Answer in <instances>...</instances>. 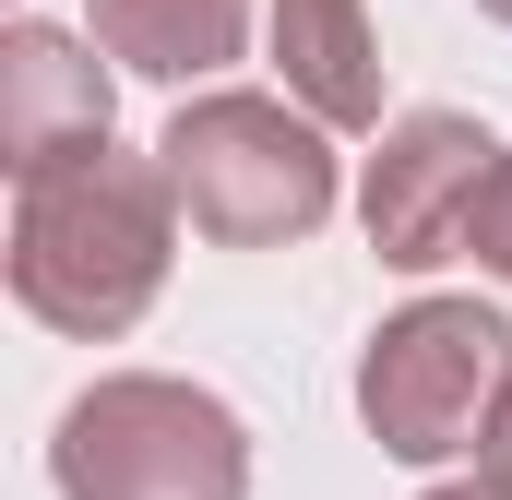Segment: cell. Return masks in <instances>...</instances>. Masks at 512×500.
Instances as JSON below:
<instances>
[{
  "label": "cell",
  "mask_w": 512,
  "mask_h": 500,
  "mask_svg": "<svg viewBox=\"0 0 512 500\" xmlns=\"http://www.w3.org/2000/svg\"><path fill=\"white\" fill-rule=\"evenodd\" d=\"M167 250H179L167 155L96 143V155H60V167L24 179V203H12V298H24V322H48L72 346H108V334H131L155 310Z\"/></svg>",
  "instance_id": "cell-1"
},
{
  "label": "cell",
  "mask_w": 512,
  "mask_h": 500,
  "mask_svg": "<svg viewBox=\"0 0 512 500\" xmlns=\"http://www.w3.org/2000/svg\"><path fill=\"white\" fill-rule=\"evenodd\" d=\"M60 500H251V429L227 393L167 370H108L60 405L48 441Z\"/></svg>",
  "instance_id": "cell-2"
},
{
  "label": "cell",
  "mask_w": 512,
  "mask_h": 500,
  "mask_svg": "<svg viewBox=\"0 0 512 500\" xmlns=\"http://www.w3.org/2000/svg\"><path fill=\"white\" fill-rule=\"evenodd\" d=\"M167 179H179V215L215 250H286L334 215V131L286 96H191L167 120Z\"/></svg>",
  "instance_id": "cell-3"
},
{
  "label": "cell",
  "mask_w": 512,
  "mask_h": 500,
  "mask_svg": "<svg viewBox=\"0 0 512 500\" xmlns=\"http://www.w3.org/2000/svg\"><path fill=\"white\" fill-rule=\"evenodd\" d=\"M501 393H512V322L477 310V298L393 310L382 334H370V358H358V417H370V441H382L393 465L477 453L489 417H501Z\"/></svg>",
  "instance_id": "cell-4"
},
{
  "label": "cell",
  "mask_w": 512,
  "mask_h": 500,
  "mask_svg": "<svg viewBox=\"0 0 512 500\" xmlns=\"http://www.w3.org/2000/svg\"><path fill=\"white\" fill-rule=\"evenodd\" d=\"M501 155L512 143H489L465 108H405V120H382V155H370V179H358L370 250H382L393 274H429V262L477 250V203H489Z\"/></svg>",
  "instance_id": "cell-5"
},
{
  "label": "cell",
  "mask_w": 512,
  "mask_h": 500,
  "mask_svg": "<svg viewBox=\"0 0 512 500\" xmlns=\"http://www.w3.org/2000/svg\"><path fill=\"white\" fill-rule=\"evenodd\" d=\"M96 143H108V72H96V48L60 36V24H12L0 36V167L36 179V167L96 155Z\"/></svg>",
  "instance_id": "cell-6"
},
{
  "label": "cell",
  "mask_w": 512,
  "mask_h": 500,
  "mask_svg": "<svg viewBox=\"0 0 512 500\" xmlns=\"http://www.w3.org/2000/svg\"><path fill=\"white\" fill-rule=\"evenodd\" d=\"M274 72L322 131H382V36L358 0H274Z\"/></svg>",
  "instance_id": "cell-7"
},
{
  "label": "cell",
  "mask_w": 512,
  "mask_h": 500,
  "mask_svg": "<svg viewBox=\"0 0 512 500\" xmlns=\"http://www.w3.org/2000/svg\"><path fill=\"white\" fill-rule=\"evenodd\" d=\"M84 24H96V48H108L120 72L203 84V72H227V60H239L251 0H84Z\"/></svg>",
  "instance_id": "cell-8"
},
{
  "label": "cell",
  "mask_w": 512,
  "mask_h": 500,
  "mask_svg": "<svg viewBox=\"0 0 512 500\" xmlns=\"http://www.w3.org/2000/svg\"><path fill=\"white\" fill-rule=\"evenodd\" d=\"M477 262L512 286V155H501V179H489V203H477Z\"/></svg>",
  "instance_id": "cell-9"
},
{
  "label": "cell",
  "mask_w": 512,
  "mask_h": 500,
  "mask_svg": "<svg viewBox=\"0 0 512 500\" xmlns=\"http://www.w3.org/2000/svg\"><path fill=\"white\" fill-rule=\"evenodd\" d=\"M477 477L512 500V393H501V417H489V441H477Z\"/></svg>",
  "instance_id": "cell-10"
},
{
  "label": "cell",
  "mask_w": 512,
  "mask_h": 500,
  "mask_svg": "<svg viewBox=\"0 0 512 500\" xmlns=\"http://www.w3.org/2000/svg\"><path fill=\"white\" fill-rule=\"evenodd\" d=\"M429 500H501V489H489V477H465V489H429Z\"/></svg>",
  "instance_id": "cell-11"
},
{
  "label": "cell",
  "mask_w": 512,
  "mask_h": 500,
  "mask_svg": "<svg viewBox=\"0 0 512 500\" xmlns=\"http://www.w3.org/2000/svg\"><path fill=\"white\" fill-rule=\"evenodd\" d=\"M477 12H489V24H512V0H477Z\"/></svg>",
  "instance_id": "cell-12"
}]
</instances>
